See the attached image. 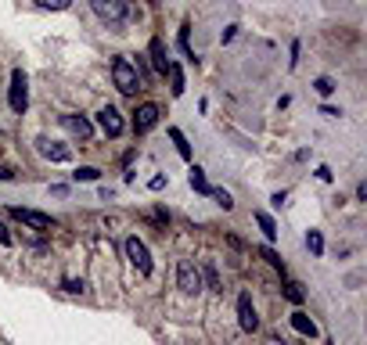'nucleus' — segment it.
I'll return each mask as SVG.
<instances>
[{"mask_svg":"<svg viewBox=\"0 0 367 345\" xmlns=\"http://www.w3.org/2000/svg\"><path fill=\"white\" fill-rule=\"evenodd\" d=\"M112 79H115V86L122 93H137L141 90V76H137V69H134L130 58H115L112 61Z\"/></svg>","mask_w":367,"mask_h":345,"instance_id":"obj_1","label":"nucleus"},{"mask_svg":"<svg viewBox=\"0 0 367 345\" xmlns=\"http://www.w3.org/2000/svg\"><path fill=\"white\" fill-rule=\"evenodd\" d=\"M90 8H94V15L108 25H119V22H127L130 8H127V0H90Z\"/></svg>","mask_w":367,"mask_h":345,"instance_id":"obj_2","label":"nucleus"},{"mask_svg":"<svg viewBox=\"0 0 367 345\" xmlns=\"http://www.w3.org/2000/svg\"><path fill=\"white\" fill-rule=\"evenodd\" d=\"M8 101H11V112H15V115H22V112L29 108V79H25V72H22V69H15V72H11Z\"/></svg>","mask_w":367,"mask_h":345,"instance_id":"obj_3","label":"nucleus"},{"mask_svg":"<svg viewBox=\"0 0 367 345\" xmlns=\"http://www.w3.org/2000/svg\"><path fill=\"white\" fill-rule=\"evenodd\" d=\"M122 248H127V259L137 266V273L151 277V252H148V245L141 237H127V245H122Z\"/></svg>","mask_w":367,"mask_h":345,"instance_id":"obj_4","label":"nucleus"},{"mask_svg":"<svg viewBox=\"0 0 367 345\" xmlns=\"http://www.w3.org/2000/svg\"><path fill=\"white\" fill-rule=\"evenodd\" d=\"M176 288H180L184 295H198V292H202V273H198L195 263H180V266H176Z\"/></svg>","mask_w":367,"mask_h":345,"instance_id":"obj_5","label":"nucleus"},{"mask_svg":"<svg viewBox=\"0 0 367 345\" xmlns=\"http://www.w3.org/2000/svg\"><path fill=\"white\" fill-rule=\"evenodd\" d=\"M11 216L18 219V223L33 227V230H54V219H51L47 212H37V209H22V205H15Z\"/></svg>","mask_w":367,"mask_h":345,"instance_id":"obj_6","label":"nucleus"},{"mask_svg":"<svg viewBox=\"0 0 367 345\" xmlns=\"http://www.w3.org/2000/svg\"><path fill=\"white\" fill-rule=\"evenodd\" d=\"M159 115H162V112H159V105H151V101H148V105H141V108L134 112V134H148V130H155V126H159Z\"/></svg>","mask_w":367,"mask_h":345,"instance_id":"obj_7","label":"nucleus"},{"mask_svg":"<svg viewBox=\"0 0 367 345\" xmlns=\"http://www.w3.org/2000/svg\"><path fill=\"white\" fill-rule=\"evenodd\" d=\"M238 324H241V331H256L259 327V317H256V306H252L249 292L238 295Z\"/></svg>","mask_w":367,"mask_h":345,"instance_id":"obj_8","label":"nucleus"},{"mask_svg":"<svg viewBox=\"0 0 367 345\" xmlns=\"http://www.w3.org/2000/svg\"><path fill=\"white\" fill-rule=\"evenodd\" d=\"M37 151L44 155V159H51V162H69L72 159V151L61 141H51V137H37Z\"/></svg>","mask_w":367,"mask_h":345,"instance_id":"obj_9","label":"nucleus"},{"mask_svg":"<svg viewBox=\"0 0 367 345\" xmlns=\"http://www.w3.org/2000/svg\"><path fill=\"white\" fill-rule=\"evenodd\" d=\"M61 126H65L79 144H86L90 137H94V126H90V119H83V115H61Z\"/></svg>","mask_w":367,"mask_h":345,"instance_id":"obj_10","label":"nucleus"},{"mask_svg":"<svg viewBox=\"0 0 367 345\" xmlns=\"http://www.w3.org/2000/svg\"><path fill=\"white\" fill-rule=\"evenodd\" d=\"M98 130H101L105 137H119V134H122V115H119L112 105H105V108L98 112Z\"/></svg>","mask_w":367,"mask_h":345,"instance_id":"obj_11","label":"nucleus"},{"mask_svg":"<svg viewBox=\"0 0 367 345\" xmlns=\"http://www.w3.org/2000/svg\"><path fill=\"white\" fill-rule=\"evenodd\" d=\"M148 54H151V65H155V72H169V54H166V44L162 40H151V47H148Z\"/></svg>","mask_w":367,"mask_h":345,"instance_id":"obj_12","label":"nucleus"},{"mask_svg":"<svg viewBox=\"0 0 367 345\" xmlns=\"http://www.w3.org/2000/svg\"><path fill=\"white\" fill-rule=\"evenodd\" d=\"M252 216H256V223H259L263 237H266V241H278V223H273V216H270V212H263V209H256Z\"/></svg>","mask_w":367,"mask_h":345,"instance_id":"obj_13","label":"nucleus"},{"mask_svg":"<svg viewBox=\"0 0 367 345\" xmlns=\"http://www.w3.org/2000/svg\"><path fill=\"white\" fill-rule=\"evenodd\" d=\"M292 327H295L299 334H306V338H317V324H314L310 317H306L302 309H295V313H292Z\"/></svg>","mask_w":367,"mask_h":345,"instance_id":"obj_14","label":"nucleus"},{"mask_svg":"<svg viewBox=\"0 0 367 345\" xmlns=\"http://www.w3.org/2000/svg\"><path fill=\"white\" fill-rule=\"evenodd\" d=\"M198 273H202V280H205V288H209V292H224V285H220V273H217V266H212L209 259L198 266Z\"/></svg>","mask_w":367,"mask_h":345,"instance_id":"obj_15","label":"nucleus"},{"mask_svg":"<svg viewBox=\"0 0 367 345\" xmlns=\"http://www.w3.org/2000/svg\"><path fill=\"white\" fill-rule=\"evenodd\" d=\"M169 90H173V98L184 93V69L176 65V61H169Z\"/></svg>","mask_w":367,"mask_h":345,"instance_id":"obj_16","label":"nucleus"},{"mask_svg":"<svg viewBox=\"0 0 367 345\" xmlns=\"http://www.w3.org/2000/svg\"><path fill=\"white\" fill-rule=\"evenodd\" d=\"M256 252H259V259H266V266H273V270H278V273H285V259L278 256V252H273V248H256Z\"/></svg>","mask_w":367,"mask_h":345,"instance_id":"obj_17","label":"nucleus"},{"mask_svg":"<svg viewBox=\"0 0 367 345\" xmlns=\"http://www.w3.org/2000/svg\"><path fill=\"white\" fill-rule=\"evenodd\" d=\"M188 180H191V187H195V191H198V195H209V191H212V187H209V180H205V173H202L198 166H191V173H188Z\"/></svg>","mask_w":367,"mask_h":345,"instance_id":"obj_18","label":"nucleus"},{"mask_svg":"<svg viewBox=\"0 0 367 345\" xmlns=\"http://www.w3.org/2000/svg\"><path fill=\"white\" fill-rule=\"evenodd\" d=\"M169 141L176 144V151H180V159H191V144H188V137H184L176 126H169Z\"/></svg>","mask_w":367,"mask_h":345,"instance_id":"obj_19","label":"nucleus"},{"mask_svg":"<svg viewBox=\"0 0 367 345\" xmlns=\"http://www.w3.org/2000/svg\"><path fill=\"white\" fill-rule=\"evenodd\" d=\"M306 248H310L314 256H324V237H321V230H306Z\"/></svg>","mask_w":367,"mask_h":345,"instance_id":"obj_20","label":"nucleus"},{"mask_svg":"<svg viewBox=\"0 0 367 345\" xmlns=\"http://www.w3.org/2000/svg\"><path fill=\"white\" fill-rule=\"evenodd\" d=\"M101 176V169H94V166H79L76 173H72V180H83V183H94Z\"/></svg>","mask_w":367,"mask_h":345,"instance_id":"obj_21","label":"nucleus"},{"mask_svg":"<svg viewBox=\"0 0 367 345\" xmlns=\"http://www.w3.org/2000/svg\"><path fill=\"white\" fill-rule=\"evenodd\" d=\"M188 33H191V25H184V29H180V51H184V58H188V61H195V51H191V37H188Z\"/></svg>","mask_w":367,"mask_h":345,"instance_id":"obj_22","label":"nucleus"},{"mask_svg":"<svg viewBox=\"0 0 367 345\" xmlns=\"http://www.w3.org/2000/svg\"><path fill=\"white\" fill-rule=\"evenodd\" d=\"M209 195H212V198H217V205H220L224 212H231V209H234V198H231L227 191H209Z\"/></svg>","mask_w":367,"mask_h":345,"instance_id":"obj_23","label":"nucleus"},{"mask_svg":"<svg viewBox=\"0 0 367 345\" xmlns=\"http://www.w3.org/2000/svg\"><path fill=\"white\" fill-rule=\"evenodd\" d=\"M285 299L299 306V302H302V285H295V280H292V285H285Z\"/></svg>","mask_w":367,"mask_h":345,"instance_id":"obj_24","label":"nucleus"},{"mask_svg":"<svg viewBox=\"0 0 367 345\" xmlns=\"http://www.w3.org/2000/svg\"><path fill=\"white\" fill-rule=\"evenodd\" d=\"M314 90H317V93H321V98H328V93H331V90H335V83H331V79H328V76H321V79H314Z\"/></svg>","mask_w":367,"mask_h":345,"instance_id":"obj_25","label":"nucleus"},{"mask_svg":"<svg viewBox=\"0 0 367 345\" xmlns=\"http://www.w3.org/2000/svg\"><path fill=\"white\" fill-rule=\"evenodd\" d=\"M40 8H51V11H65L69 8V0H37Z\"/></svg>","mask_w":367,"mask_h":345,"instance_id":"obj_26","label":"nucleus"},{"mask_svg":"<svg viewBox=\"0 0 367 345\" xmlns=\"http://www.w3.org/2000/svg\"><path fill=\"white\" fill-rule=\"evenodd\" d=\"M61 288H65L69 295H79V292H83V280H65V285H61Z\"/></svg>","mask_w":367,"mask_h":345,"instance_id":"obj_27","label":"nucleus"},{"mask_svg":"<svg viewBox=\"0 0 367 345\" xmlns=\"http://www.w3.org/2000/svg\"><path fill=\"white\" fill-rule=\"evenodd\" d=\"M0 245H4V248L11 245V234H8V227H4V223H0Z\"/></svg>","mask_w":367,"mask_h":345,"instance_id":"obj_28","label":"nucleus"},{"mask_svg":"<svg viewBox=\"0 0 367 345\" xmlns=\"http://www.w3.org/2000/svg\"><path fill=\"white\" fill-rule=\"evenodd\" d=\"M317 176H321L324 183H331V169H328V166H317Z\"/></svg>","mask_w":367,"mask_h":345,"instance_id":"obj_29","label":"nucleus"},{"mask_svg":"<svg viewBox=\"0 0 367 345\" xmlns=\"http://www.w3.org/2000/svg\"><path fill=\"white\" fill-rule=\"evenodd\" d=\"M0 180H15V169L11 166H0Z\"/></svg>","mask_w":367,"mask_h":345,"instance_id":"obj_30","label":"nucleus"}]
</instances>
